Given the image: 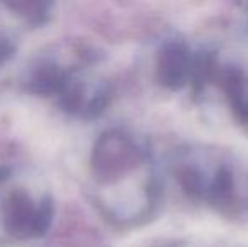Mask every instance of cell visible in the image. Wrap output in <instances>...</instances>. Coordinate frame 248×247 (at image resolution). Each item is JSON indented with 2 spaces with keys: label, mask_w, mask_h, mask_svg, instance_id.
<instances>
[{
  "label": "cell",
  "mask_w": 248,
  "mask_h": 247,
  "mask_svg": "<svg viewBox=\"0 0 248 247\" xmlns=\"http://www.w3.org/2000/svg\"><path fill=\"white\" fill-rule=\"evenodd\" d=\"M9 178V169L7 168H0V183H3Z\"/></svg>",
  "instance_id": "9c48e42d"
},
{
  "label": "cell",
  "mask_w": 248,
  "mask_h": 247,
  "mask_svg": "<svg viewBox=\"0 0 248 247\" xmlns=\"http://www.w3.org/2000/svg\"><path fill=\"white\" fill-rule=\"evenodd\" d=\"M78 68L59 90L58 102L64 112L81 119L101 115L111 100V86L105 78L92 76Z\"/></svg>",
  "instance_id": "5b68a950"
},
{
  "label": "cell",
  "mask_w": 248,
  "mask_h": 247,
  "mask_svg": "<svg viewBox=\"0 0 248 247\" xmlns=\"http://www.w3.org/2000/svg\"><path fill=\"white\" fill-rule=\"evenodd\" d=\"M170 171L194 203L228 218L248 212V166L228 149L184 144L172 152Z\"/></svg>",
  "instance_id": "7a4b0ae2"
},
{
  "label": "cell",
  "mask_w": 248,
  "mask_h": 247,
  "mask_svg": "<svg viewBox=\"0 0 248 247\" xmlns=\"http://www.w3.org/2000/svg\"><path fill=\"white\" fill-rule=\"evenodd\" d=\"M10 10L17 14V16L24 17L29 24L32 26H39L47 20V17L51 16L49 9L51 3L46 2H10L7 3Z\"/></svg>",
  "instance_id": "52a82bcc"
},
{
  "label": "cell",
  "mask_w": 248,
  "mask_h": 247,
  "mask_svg": "<svg viewBox=\"0 0 248 247\" xmlns=\"http://www.w3.org/2000/svg\"><path fill=\"white\" fill-rule=\"evenodd\" d=\"M247 12H248V5H247Z\"/></svg>",
  "instance_id": "30bf717a"
},
{
  "label": "cell",
  "mask_w": 248,
  "mask_h": 247,
  "mask_svg": "<svg viewBox=\"0 0 248 247\" xmlns=\"http://www.w3.org/2000/svg\"><path fill=\"white\" fill-rule=\"evenodd\" d=\"M218 69L215 56L196 49L184 37L170 36L160 43L155 54V82L169 92L204 88Z\"/></svg>",
  "instance_id": "3957f363"
},
{
  "label": "cell",
  "mask_w": 248,
  "mask_h": 247,
  "mask_svg": "<svg viewBox=\"0 0 248 247\" xmlns=\"http://www.w3.org/2000/svg\"><path fill=\"white\" fill-rule=\"evenodd\" d=\"M17 51V43L7 31L0 29V66L5 65Z\"/></svg>",
  "instance_id": "ba28073f"
},
{
  "label": "cell",
  "mask_w": 248,
  "mask_h": 247,
  "mask_svg": "<svg viewBox=\"0 0 248 247\" xmlns=\"http://www.w3.org/2000/svg\"><path fill=\"white\" fill-rule=\"evenodd\" d=\"M0 220L3 232L14 241L41 237L51 227L54 205L51 197L34 198L24 188L12 190L2 201Z\"/></svg>",
  "instance_id": "277c9868"
},
{
  "label": "cell",
  "mask_w": 248,
  "mask_h": 247,
  "mask_svg": "<svg viewBox=\"0 0 248 247\" xmlns=\"http://www.w3.org/2000/svg\"><path fill=\"white\" fill-rule=\"evenodd\" d=\"M93 198L101 215L118 229L147 224L162 198V180L152 149L125 129H108L92 151Z\"/></svg>",
  "instance_id": "6da1fadb"
},
{
  "label": "cell",
  "mask_w": 248,
  "mask_h": 247,
  "mask_svg": "<svg viewBox=\"0 0 248 247\" xmlns=\"http://www.w3.org/2000/svg\"><path fill=\"white\" fill-rule=\"evenodd\" d=\"M78 68H81V63L68 65V63H62L59 56L41 54L26 68L22 83L27 92L34 95H58L69 75Z\"/></svg>",
  "instance_id": "8992f818"
}]
</instances>
